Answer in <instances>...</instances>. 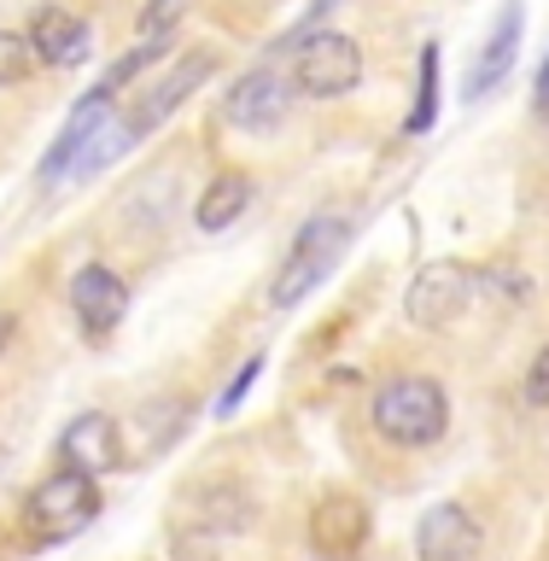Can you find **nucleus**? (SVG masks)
Listing matches in <instances>:
<instances>
[{
	"mask_svg": "<svg viewBox=\"0 0 549 561\" xmlns=\"http://www.w3.org/2000/svg\"><path fill=\"white\" fill-rule=\"evenodd\" d=\"M485 533L462 503H433L415 526V556L421 561H480Z\"/></svg>",
	"mask_w": 549,
	"mask_h": 561,
	"instance_id": "1a4fd4ad",
	"label": "nucleus"
},
{
	"mask_svg": "<svg viewBox=\"0 0 549 561\" xmlns=\"http://www.w3.org/2000/svg\"><path fill=\"white\" fill-rule=\"evenodd\" d=\"M363 82V47L340 30H310L293 47V88L310 100H345Z\"/></svg>",
	"mask_w": 549,
	"mask_h": 561,
	"instance_id": "20e7f679",
	"label": "nucleus"
},
{
	"mask_svg": "<svg viewBox=\"0 0 549 561\" xmlns=\"http://www.w3.org/2000/svg\"><path fill=\"white\" fill-rule=\"evenodd\" d=\"M258 375H263V357H245V363H240V375H235V386H228V392L217 398V415H222V421L245 403V392L258 386Z\"/></svg>",
	"mask_w": 549,
	"mask_h": 561,
	"instance_id": "a211bd4d",
	"label": "nucleus"
},
{
	"mask_svg": "<svg viewBox=\"0 0 549 561\" xmlns=\"http://www.w3.org/2000/svg\"><path fill=\"white\" fill-rule=\"evenodd\" d=\"M245 205H252V175L245 170H228V175H217L205 193H199V228L205 234H222V228H235L240 217H245Z\"/></svg>",
	"mask_w": 549,
	"mask_h": 561,
	"instance_id": "2eb2a0df",
	"label": "nucleus"
},
{
	"mask_svg": "<svg viewBox=\"0 0 549 561\" xmlns=\"http://www.w3.org/2000/svg\"><path fill=\"white\" fill-rule=\"evenodd\" d=\"M42 65L35 59V47H30V35H12V30H0V88H18V82H30V70Z\"/></svg>",
	"mask_w": 549,
	"mask_h": 561,
	"instance_id": "f3484780",
	"label": "nucleus"
},
{
	"mask_svg": "<svg viewBox=\"0 0 549 561\" xmlns=\"http://www.w3.org/2000/svg\"><path fill=\"white\" fill-rule=\"evenodd\" d=\"M100 515V485L82 468H59L24 497V533L35 543H65Z\"/></svg>",
	"mask_w": 549,
	"mask_h": 561,
	"instance_id": "7ed1b4c3",
	"label": "nucleus"
},
{
	"mask_svg": "<svg viewBox=\"0 0 549 561\" xmlns=\"http://www.w3.org/2000/svg\"><path fill=\"white\" fill-rule=\"evenodd\" d=\"M59 462L94 473V480H100V473H117V468H123V433H117V421L100 415V410L77 415V421L59 433Z\"/></svg>",
	"mask_w": 549,
	"mask_h": 561,
	"instance_id": "9d476101",
	"label": "nucleus"
},
{
	"mask_svg": "<svg viewBox=\"0 0 549 561\" xmlns=\"http://www.w3.org/2000/svg\"><path fill=\"white\" fill-rule=\"evenodd\" d=\"M345 245H351V222H345V217H310V222L293 234L287 257H281V270H275V280H270V305H275V310L305 305V298L322 287L333 270H340Z\"/></svg>",
	"mask_w": 549,
	"mask_h": 561,
	"instance_id": "f257e3e1",
	"label": "nucleus"
},
{
	"mask_svg": "<svg viewBox=\"0 0 549 561\" xmlns=\"http://www.w3.org/2000/svg\"><path fill=\"white\" fill-rule=\"evenodd\" d=\"M521 35H526V7L508 0V7L491 18L485 42H480V53H473V65H468V82H462L468 100H491L508 82V70H515V59H521Z\"/></svg>",
	"mask_w": 549,
	"mask_h": 561,
	"instance_id": "6e6552de",
	"label": "nucleus"
},
{
	"mask_svg": "<svg viewBox=\"0 0 549 561\" xmlns=\"http://www.w3.org/2000/svg\"><path fill=\"white\" fill-rule=\"evenodd\" d=\"M526 403H549V345L538 351V363L526 368Z\"/></svg>",
	"mask_w": 549,
	"mask_h": 561,
	"instance_id": "6ab92c4d",
	"label": "nucleus"
},
{
	"mask_svg": "<svg viewBox=\"0 0 549 561\" xmlns=\"http://www.w3.org/2000/svg\"><path fill=\"white\" fill-rule=\"evenodd\" d=\"M30 47H35L42 65L70 70V65H82L88 53H94V30H88V18L65 12V7H42L30 18Z\"/></svg>",
	"mask_w": 549,
	"mask_h": 561,
	"instance_id": "f8f14e48",
	"label": "nucleus"
},
{
	"mask_svg": "<svg viewBox=\"0 0 549 561\" xmlns=\"http://www.w3.org/2000/svg\"><path fill=\"white\" fill-rule=\"evenodd\" d=\"M473 270H462V263H450V257H438L427 263V270H415L410 280V293H403V316H410L415 328H450L456 316L468 310V298H473Z\"/></svg>",
	"mask_w": 549,
	"mask_h": 561,
	"instance_id": "423d86ee",
	"label": "nucleus"
},
{
	"mask_svg": "<svg viewBox=\"0 0 549 561\" xmlns=\"http://www.w3.org/2000/svg\"><path fill=\"white\" fill-rule=\"evenodd\" d=\"M182 7H187V0H152L147 18H140V30H147V35H164V30H170V18L182 12Z\"/></svg>",
	"mask_w": 549,
	"mask_h": 561,
	"instance_id": "aec40b11",
	"label": "nucleus"
},
{
	"mask_svg": "<svg viewBox=\"0 0 549 561\" xmlns=\"http://www.w3.org/2000/svg\"><path fill=\"white\" fill-rule=\"evenodd\" d=\"M112 105H117V88L112 82H100L94 94H82L77 105H70V117L59 123V135H53V147L42 152V182H59V175H70L77 170V158L100 140V129H105V117H112Z\"/></svg>",
	"mask_w": 549,
	"mask_h": 561,
	"instance_id": "0eeeda50",
	"label": "nucleus"
},
{
	"mask_svg": "<svg viewBox=\"0 0 549 561\" xmlns=\"http://www.w3.org/2000/svg\"><path fill=\"white\" fill-rule=\"evenodd\" d=\"M433 117H438V42L421 47V88H415V105H410L403 135H427Z\"/></svg>",
	"mask_w": 549,
	"mask_h": 561,
	"instance_id": "dca6fc26",
	"label": "nucleus"
},
{
	"mask_svg": "<svg viewBox=\"0 0 549 561\" xmlns=\"http://www.w3.org/2000/svg\"><path fill=\"white\" fill-rule=\"evenodd\" d=\"M210 70H217V59H210V53H187V59L175 65L170 77L158 82V88H147V100H140L135 112L123 117V123H129V135L140 140V135H147V129H158V123H164V117L175 112V105H182V100L193 94V88H199V82L210 77Z\"/></svg>",
	"mask_w": 549,
	"mask_h": 561,
	"instance_id": "ddd939ff",
	"label": "nucleus"
},
{
	"mask_svg": "<svg viewBox=\"0 0 549 561\" xmlns=\"http://www.w3.org/2000/svg\"><path fill=\"white\" fill-rule=\"evenodd\" d=\"M533 94H538V112H549V53H544V65H538V88H533Z\"/></svg>",
	"mask_w": 549,
	"mask_h": 561,
	"instance_id": "412c9836",
	"label": "nucleus"
},
{
	"mask_svg": "<svg viewBox=\"0 0 549 561\" xmlns=\"http://www.w3.org/2000/svg\"><path fill=\"white\" fill-rule=\"evenodd\" d=\"M70 310H77V322L88 333H112L123 322V310H129V280L117 270H105V263H88L70 280Z\"/></svg>",
	"mask_w": 549,
	"mask_h": 561,
	"instance_id": "9b49d317",
	"label": "nucleus"
},
{
	"mask_svg": "<svg viewBox=\"0 0 549 561\" xmlns=\"http://www.w3.org/2000/svg\"><path fill=\"white\" fill-rule=\"evenodd\" d=\"M287 112H293V77H281L275 65L240 70V77L228 82V94H222V117L235 123V129H245V135L281 129Z\"/></svg>",
	"mask_w": 549,
	"mask_h": 561,
	"instance_id": "39448f33",
	"label": "nucleus"
},
{
	"mask_svg": "<svg viewBox=\"0 0 549 561\" xmlns=\"http://www.w3.org/2000/svg\"><path fill=\"white\" fill-rule=\"evenodd\" d=\"M450 427V403H445V386L427 380V375H403L392 386H380L375 398V433L392 438L403 450H421L433 438H445Z\"/></svg>",
	"mask_w": 549,
	"mask_h": 561,
	"instance_id": "f03ea898",
	"label": "nucleus"
},
{
	"mask_svg": "<svg viewBox=\"0 0 549 561\" xmlns=\"http://www.w3.org/2000/svg\"><path fill=\"white\" fill-rule=\"evenodd\" d=\"M310 538H316V550H322V556L351 561V556H357V543L368 538L363 503L357 497H328L322 508H316V520H310Z\"/></svg>",
	"mask_w": 549,
	"mask_h": 561,
	"instance_id": "4468645a",
	"label": "nucleus"
},
{
	"mask_svg": "<svg viewBox=\"0 0 549 561\" xmlns=\"http://www.w3.org/2000/svg\"><path fill=\"white\" fill-rule=\"evenodd\" d=\"M12 328H18V316H12V310H0V351L12 345Z\"/></svg>",
	"mask_w": 549,
	"mask_h": 561,
	"instance_id": "4be33fe9",
	"label": "nucleus"
}]
</instances>
